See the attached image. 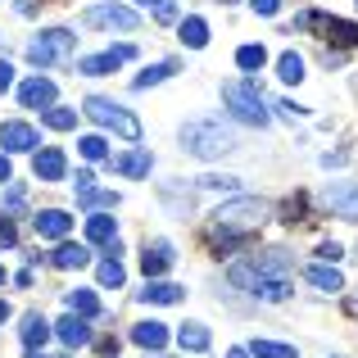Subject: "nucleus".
Wrapping results in <instances>:
<instances>
[{
	"instance_id": "79ce46f5",
	"label": "nucleus",
	"mask_w": 358,
	"mask_h": 358,
	"mask_svg": "<svg viewBox=\"0 0 358 358\" xmlns=\"http://www.w3.org/2000/svg\"><path fill=\"white\" fill-rule=\"evenodd\" d=\"M0 182H9V155H0Z\"/></svg>"
},
{
	"instance_id": "f257e3e1",
	"label": "nucleus",
	"mask_w": 358,
	"mask_h": 358,
	"mask_svg": "<svg viewBox=\"0 0 358 358\" xmlns=\"http://www.w3.org/2000/svg\"><path fill=\"white\" fill-rule=\"evenodd\" d=\"M231 281L245 286L250 295L259 299H286L290 295V259L281 250H268L259 259H245L231 268Z\"/></svg>"
},
{
	"instance_id": "39448f33",
	"label": "nucleus",
	"mask_w": 358,
	"mask_h": 358,
	"mask_svg": "<svg viewBox=\"0 0 358 358\" xmlns=\"http://www.w3.org/2000/svg\"><path fill=\"white\" fill-rule=\"evenodd\" d=\"M222 100H227V109H236V118H241V122L268 127V109H263V96L250 87V82H227V87H222Z\"/></svg>"
},
{
	"instance_id": "4c0bfd02",
	"label": "nucleus",
	"mask_w": 358,
	"mask_h": 358,
	"mask_svg": "<svg viewBox=\"0 0 358 358\" xmlns=\"http://www.w3.org/2000/svg\"><path fill=\"white\" fill-rule=\"evenodd\" d=\"M155 14H159V23H173V18H177V5H173V0H159Z\"/></svg>"
},
{
	"instance_id": "58836bf2",
	"label": "nucleus",
	"mask_w": 358,
	"mask_h": 358,
	"mask_svg": "<svg viewBox=\"0 0 358 358\" xmlns=\"http://www.w3.org/2000/svg\"><path fill=\"white\" fill-rule=\"evenodd\" d=\"M317 259H322V263H336V259H341V245H336V241H327L322 250H317Z\"/></svg>"
},
{
	"instance_id": "c756f323",
	"label": "nucleus",
	"mask_w": 358,
	"mask_h": 358,
	"mask_svg": "<svg viewBox=\"0 0 358 358\" xmlns=\"http://www.w3.org/2000/svg\"><path fill=\"white\" fill-rule=\"evenodd\" d=\"M277 73H281V82H290V87H295V82H304V59H299V55H281V59H277Z\"/></svg>"
},
{
	"instance_id": "f03ea898",
	"label": "nucleus",
	"mask_w": 358,
	"mask_h": 358,
	"mask_svg": "<svg viewBox=\"0 0 358 358\" xmlns=\"http://www.w3.org/2000/svg\"><path fill=\"white\" fill-rule=\"evenodd\" d=\"M182 145L200 159H218V155H231V150H236V136H231L218 118H200V122H186L182 127Z\"/></svg>"
},
{
	"instance_id": "2eb2a0df",
	"label": "nucleus",
	"mask_w": 358,
	"mask_h": 358,
	"mask_svg": "<svg viewBox=\"0 0 358 358\" xmlns=\"http://www.w3.org/2000/svg\"><path fill=\"white\" fill-rule=\"evenodd\" d=\"M131 341H136L141 350L159 354L168 341H173V336H168V327H164V322H136V327H131Z\"/></svg>"
},
{
	"instance_id": "7c9ffc66",
	"label": "nucleus",
	"mask_w": 358,
	"mask_h": 358,
	"mask_svg": "<svg viewBox=\"0 0 358 358\" xmlns=\"http://www.w3.org/2000/svg\"><path fill=\"white\" fill-rule=\"evenodd\" d=\"M254 358H295V345H277V341H254L250 345Z\"/></svg>"
},
{
	"instance_id": "b1692460",
	"label": "nucleus",
	"mask_w": 358,
	"mask_h": 358,
	"mask_svg": "<svg viewBox=\"0 0 358 358\" xmlns=\"http://www.w3.org/2000/svg\"><path fill=\"white\" fill-rule=\"evenodd\" d=\"M87 236L96 245H114L118 241V222L109 218V213H96V218H87Z\"/></svg>"
},
{
	"instance_id": "0eeeda50",
	"label": "nucleus",
	"mask_w": 358,
	"mask_h": 358,
	"mask_svg": "<svg viewBox=\"0 0 358 358\" xmlns=\"http://www.w3.org/2000/svg\"><path fill=\"white\" fill-rule=\"evenodd\" d=\"M304 27H317L327 41H341V45H358V23H345V18H331V14H304L299 18Z\"/></svg>"
},
{
	"instance_id": "f3484780",
	"label": "nucleus",
	"mask_w": 358,
	"mask_h": 358,
	"mask_svg": "<svg viewBox=\"0 0 358 358\" xmlns=\"http://www.w3.org/2000/svg\"><path fill=\"white\" fill-rule=\"evenodd\" d=\"M114 164V173H122V177H145L150 168H155V155L150 150H131V155H118V159H109Z\"/></svg>"
},
{
	"instance_id": "5701e85b",
	"label": "nucleus",
	"mask_w": 358,
	"mask_h": 358,
	"mask_svg": "<svg viewBox=\"0 0 358 358\" xmlns=\"http://www.w3.org/2000/svg\"><path fill=\"white\" fill-rule=\"evenodd\" d=\"M327 204H331L336 213H345V218H358V186H336V191H327Z\"/></svg>"
},
{
	"instance_id": "9b49d317",
	"label": "nucleus",
	"mask_w": 358,
	"mask_h": 358,
	"mask_svg": "<svg viewBox=\"0 0 358 358\" xmlns=\"http://www.w3.org/2000/svg\"><path fill=\"white\" fill-rule=\"evenodd\" d=\"M73 182H78V200H82V209H114V204H118V195H114V191H96V177H91L87 168H82Z\"/></svg>"
},
{
	"instance_id": "f8f14e48",
	"label": "nucleus",
	"mask_w": 358,
	"mask_h": 358,
	"mask_svg": "<svg viewBox=\"0 0 358 358\" xmlns=\"http://www.w3.org/2000/svg\"><path fill=\"white\" fill-rule=\"evenodd\" d=\"M18 100H23V109H50L55 105V82L50 78H27L18 87Z\"/></svg>"
},
{
	"instance_id": "e433bc0d",
	"label": "nucleus",
	"mask_w": 358,
	"mask_h": 358,
	"mask_svg": "<svg viewBox=\"0 0 358 358\" xmlns=\"http://www.w3.org/2000/svg\"><path fill=\"white\" fill-rule=\"evenodd\" d=\"M14 245H18L14 222H9V218H0V250H14Z\"/></svg>"
},
{
	"instance_id": "aec40b11",
	"label": "nucleus",
	"mask_w": 358,
	"mask_h": 358,
	"mask_svg": "<svg viewBox=\"0 0 358 358\" xmlns=\"http://www.w3.org/2000/svg\"><path fill=\"white\" fill-rule=\"evenodd\" d=\"M304 277H308V286H317V290H327V295H336V290H341V286H345V277H341V272H336V268H331V263H313V268H308V272H304Z\"/></svg>"
},
{
	"instance_id": "6e6552de",
	"label": "nucleus",
	"mask_w": 358,
	"mask_h": 358,
	"mask_svg": "<svg viewBox=\"0 0 358 358\" xmlns=\"http://www.w3.org/2000/svg\"><path fill=\"white\" fill-rule=\"evenodd\" d=\"M136 59V45H114V50H100V55H87V59L78 64V73H87V78H105V73H114L118 64Z\"/></svg>"
},
{
	"instance_id": "c03bdc74",
	"label": "nucleus",
	"mask_w": 358,
	"mask_h": 358,
	"mask_svg": "<svg viewBox=\"0 0 358 358\" xmlns=\"http://www.w3.org/2000/svg\"><path fill=\"white\" fill-rule=\"evenodd\" d=\"M5 317H9V304H5V299H0V322H5Z\"/></svg>"
},
{
	"instance_id": "7ed1b4c3",
	"label": "nucleus",
	"mask_w": 358,
	"mask_h": 358,
	"mask_svg": "<svg viewBox=\"0 0 358 358\" xmlns=\"http://www.w3.org/2000/svg\"><path fill=\"white\" fill-rule=\"evenodd\" d=\"M87 114L96 118L100 127L118 131L122 141H141V118H136V114H127V109H122L118 100H105V96H91V100H87Z\"/></svg>"
},
{
	"instance_id": "f704fd0d",
	"label": "nucleus",
	"mask_w": 358,
	"mask_h": 358,
	"mask_svg": "<svg viewBox=\"0 0 358 358\" xmlns=\"http://www.w3.org/2000/svg\"><path fill=\"white\" fill-rule=\"evenodd\" d=\"M200 186H204V191H236V186H241V177H227V173H209V177H200Z\"/></svg>"
},
{
	"instance_id": "ea45409f",
	"label": "nucleus",
	"mask_w": 358,
	"mask_h": 358,
	"mask_svg": "<svg viewBox=\"0 0 358 358\" xmlns=\"http://www.w3.org/2000/svg\"><path fill=\"white\" fill-rule=\"evenodd\" d=\"M9 87H14V69H9V64L5 59H0V96H5V91Z\"/></svg>"
},
{
	"instance_id": "cd10ccee",
	"label": "nucleus",
	"mask_w": 358,
	"mask_h": 358,
	"mask_svg": "<svg viewBox=\"0 0 358 358\" xmlns=\"http://www.w3.org/2000/svg\"><path fill=\"white\" fill-rule=\"evenodd\" d=\"M182 45H191V50L209 45V23L204 18H182Z\"/></svg>"
},
{
	"instance_id": "6ab92c4d",
	"label": "nucleus",
	"mask_w": 358,
	"mask_h": 358,
	"mask_svg": "<svg viewBox=\"0 0 358 358\" xmlns=\"http://www.w3.org/2000/svg\"><path fill=\"white\" fill-rule=\"evenodd\" d=\"M168 268H173V250H168V245H150V250L141 254V272H145V277H164Z\"/></svg>"
},
{
	"instance_id": "20e7f679",
	"label": "nucleus",
	"mask_w": 358,
	"mask_h": 358,
	"mask_svg": "<svg viewBox=\"0 0 358 358\" xmlns=\"http://www.w3.org/2000/svg\"><path fill=\"white\" fill-rule=\"evenodd\" d=\"M73 41H78V36H73L69 27H50V32H41L27 45V59H32L36 69H50V64H59V59L73 55Z\"/></svg>"
},
{
	"instance_id": "bb28decb",
	"label": "nucleus",
	"mask_w": 358,
	"mask_h": 358,
	"mask_svg": "<svg viewBox=\"0 0 358 358\" xmlns=\"http://www.w3.org/2000/svg\"><path fill=\"white\" fill-rule=\"evenodd\" d=\"M177 69H182L177 59H164V64H155V69L136 73V82H131V87H136V91H145V87H159V82H164V78H173Z\"/></svg>"
},
{
	"instance_id": "4468645a",
	"label": "nucleus",
	"mask_w": 358,
	"mask_h": 358,
	"mask_svg": "<svg viewBox=\"0 0 358 358\" xmlns=\"http://www.w3.org/2000/svg\"><path fill=\"white\" fill-rule=\"evenodd\" d=\"M36 236H45V241H64L73 231V218L64 209H45V213H36Z\"/></svg>"
},
{
	"instance_id": "9d476101",
	"label": "nucleus",
	"mask_w": 358,
	"mask_h": 358,
	"mask_svg": "<svg viewBox=\"0 0 358 358\" xmlns=\"http://www.w3.org/2000/svg\"><path fill=\"white\" fill-rule=\"evenodd\" d=\"M0 145H5V155H23V150H36L41 141H36V127L32 122H0Z\"/></svg>"
},
{
	"instance_id": "4be33fe9",
	"label": "nucleus",
	"mask_w": 358,
	"mask_h": 358,
	"mask_svg": "<svg viewBox=\"0 0 358 358\" xmlns=\"http://www.w3.org/2000/svg\"><path fill=\"white\" fill-rule=\"evenodd\" d=\"M182 295H186V290L173 286V281H150V286L141 290V299H145V304H182Z\"/></svg>"
},
{
	"instance_id": "72a5a7b5",
	"label": "nucleus",
	"mask_w": 358,
	"mask_h": 358,
	"mask_svg": "<svg viewBox=\"0 0 358 358\" xmlns=\"http://www.w3.org/2000/svg\"><path fill=\"white\" fill-rule=\"evenodd\" d=\"M82 159H91V164H100V159H109V145H105V136H82Z\"/></svg>"
},
{
	"instance_id": "a211bd4d",
	"label": "nucleus",
	"mask_w": 358,
	"mask_h": 358,
	"mask_svg": "<svg viewBox=\"0 0 358 358\" xmlns=\"http://www.w3.org/2000/svg\"><path fill=\"white\" fill-rule=\"evenodd\" d=\"M50 263H55V268H64V272H69V268H87V263H91V254H87V245H78V241H64L59 250L50 254Z\"/></svg>"
},
{
	"instance_id": "1a4fd4ad",
	"label": "nucleus",
	"mask_w": 358,
	"mask_h": 358,
	"mask_svg": "<svg viewBox=\"0 0 358 358\" xmlns=\"http://www.w3.org/2000/svg\"><path fill=\"white\" fill-rule=\"evenodd\" d=\"M87 23L91 27H118V32H136V9H122V5H91L87 9Z\"/></svg>"
},
{
	"instance_id": "37998d69",
	"label": "nucleus",
	"mask_w": 358,
	"mask_h": 358,
	"mask_svg": "<svg viewBox=\"0 0 358 358\" xmlns=\"http://www.w3.org/2000/svg\"><path fill=\"white\" fill-rule=\"evenodd\" d=\"M227 358H250V350H231V354H227Z\"/></svg>"
},
{
	"instance_id": "412c9836",
	"label": "nucleus",
	"mask_w": 358,
	"mask_h": 358,
	"mask_svg": "<svg viewBox=\"0 0 358 358\" xmlns=\"http://www.w3.org/2000/svg\"><path fill=\"white\" fill-rule=\"evenodd\" d=\"M18 336H23L27 350H41V345L50 341V322H45L41 313H27V317H23V331H18Z\"/></svg>"
},
{
	"instance_id": "393cba45",
	"label": "nucleus",
	"mask_w": 358,
	"mask_h": 358,
	"mask_svg": "<svg viewBox=\"0 0 358 358\" xmlns=\"http://www.w3.org/2000/svg\"><path fill=\"white\" fill-rule=\"evenodd\" d=\"M177 345H182V350H191V354L209 350V327H200V322H186L182 331H177Z\"/></svg>"
},
{
	"instance_id": "a18cd8bd",
	"label": "nucleus",
	"mask_w": 358,
	"mask_h": 358,
	"mask_svg": "<svg viewBox=\"0 0 358 358\" xmlns=\"http://www.w3.org/2000/svg\"><path fill=\"white\" fill-rule=\"evenodd\" d=\"M136 5H159V0H136Z\"/></svg>"
},
{
	"instance_id": "423d86ee",
	"label": "nucleus",
	"mask_w": 358,
	"mask_h": 358,
	"mask_svg": "<svg viewBox=\"0 0 358 358\" xmlns=\"http://www.w3.org/2000/svg\"><path fill=\"white\" fill-rule=\"evenodd\" d=\"M263 213H268V204L263 200H254V195H245V200H231V204H218V227H227V231H250V227H259L263 222Z\"/></svg>"
},
{
	"instance_id": "a19ab883",
	"label": "nucleus",
	"mask_w": 358,
	"mask_h": 358,
	"mask_svg": "<svg viewBox=\"0 0 358 358\" xmlns=\"http://www.w3.org/2000/svg\"><path fill=\"white\" fill-rule=\"evenodd\" d=\"M277 5H281V0H254V9H259V14H268V18L277 14Z\"/></svg>"
},
{
	"instance_id": "49530a36",
	"label": "nucleus",
	"mask_w": 358,
	"mask_h": 358,
	"mask_svg": "<svg viewBox=\"0 0 358 358\" xmlns=\"http://www.w3.org/2000/svg\"><path fill=\"white\" fill-rule=\"evenodd\" d=\"M27 358H45V354H36V350H32V354H27Z\"/></svg>"
},
{
	"instance_id": "c9c22d12",
	"label": "nucleus",
	"mask_w": 358,
	"mask_h": 358,
	"mask_svg": "<svg viewBox=\"0 0 358 358\" xmlns=\"http://www.w3.org/2000/svg\"><path fill=\"white\" fill-rule=\"evenodd\" d=\"M5 213H23V186H9V191H5Z\"/></svg>"
},
{
	"instance_id": "c85d7f7f",
	"label": "nucleus",
	"mask_w": 358,
	"mask_h": 358,
	"mask_svg": "<svg viewBox=\"0 0 358 358\" xmlns=\"http://www.w3.org/2000/svg\"><path fill=\"white\" fill-rule=\"evenodd\" d=\"M41 122L55 127V131H73V127H78V114L64 109V105H50V109H41Z\"/></svg>"
},
{
	"instance_id": "a878e982",
	"label": "nucleus",
	"mask_w": 358,
	"mask_h": 358,
	"mask_svg": "<svg viewBox=\"0 0 358 358\" xmlns=\"http://www.w3.org/2000/svg\"><path fill=\"white\" fill-rule=\"evenodd\" d=\"M69 313H82V317H100V299H96V290H69Z\"/></svg>"
},
{
	"instance_id": "de8ad7c7",
	"label": "nucleus",
	"mask_w": 358,
	"mask_h": 358,
	"mask_svg": "<svg viewBox=\"0 0 358 358\" xmlns=\"http://www.w3.org/2000/svg\"><path fill=\"white\" fill-rule=\"evenodd\" d=\"M0 286H5V268H0Z\"/></svg>"
},
{
	"instance_id": "ddd939ff",
	"label": "nucleus",
	"mask_w": 358,
	"mask_h": 358,
	"mask_svg": "<svg viewBox=\"0 0 358 358\" xmlns=\"http://www.w3.org/2000/svg\"><path fill=\"white\" fill-rule=\"evenodd\" d=\"M55 336H59L69 350H82V345L91 341V327H87V317H82V313H69V317L55 322Z\"/></svg>"
},
{
	"instance_id": "2f4dec72",
	"label": "nucleus",
	"mask_w": 358,
	"mask_h": 358,
	"mask_svg": "<svg viewBox=\"0 0 358 358\" xmlns=\"http://www.w3.org/2000/svg\"><path fill=\"white\" fill-rule=\"evenodd\" d=\"M236 64H241L245 73H259L263 64H268V55H263V45H241V50H236Z\"/></svg>"
},
{
	"instance_id": "473e14b6",
	"label": "nucleus",
	"mask_w": 358,
	"mask_h": 358,
	"mask_svg": "<svg viewBox=\"0 0 358 358\" xmlns=\"http://www.w3.org/2000/svg\"><path fill=\"white\" fill-rule=\"evenodd\" d=\"M122 281H127V272H122V263H118V259H105V263H100V286L118 290Z\"/></svg>"
},
{
	"instance_id": "dca6fc26",
	"label": "nucleus",
	"mask_w": 358,
	"mask_h": 358,
	"mask_svg": "<svg viewBox=\"0 0 358 358\" xmlns=\"http://www.w3.org/2000/svg\"><path fill=\"white\" fill-rule=\"evenodd\" d=\"M64 150H55V145H45V150H36V164H32V173L41 177V182H59L64 177Z\"/></svg>"
}]
</instances>
